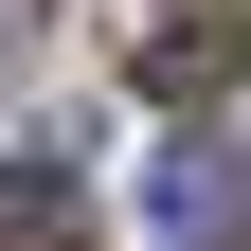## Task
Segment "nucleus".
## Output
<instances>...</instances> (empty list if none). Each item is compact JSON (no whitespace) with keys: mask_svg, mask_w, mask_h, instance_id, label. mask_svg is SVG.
<instances>
[{"mask_svg":"<svg viewBox=\"0 0 251 251\" xmlns=\"http://www.w3.org/2000/svg\"><path fill=\"white\" fill-rule=\"evenodd\" d=\"M72 233H90V179L36 162V144H0V251H72Z\"/></svg>","mask_w":251,"mask_h":251,"instance_id":"7ed1b4c3","label":"nucleus"},{"mask_svg":"<svg viewBox=\"0 0 251 251\" xmlns=\"http://www.w3.org/2000/svg\"><path fill=\"white\" fill-rule=\"evenodd\" d=\"M18 54H36V0H0V72H18Z\"/></svg>","mask_w":251,"mask_h":251,"instance_id":"20e7f679","label":"nucleus"},{"mask_svg":"<svg viewBox=\"0 0 251 251\" xmlns=\"http://www.w3.org/2000/svg\"><path fill=\"white\" fill-rule=\"evenodd\" d=\"M126 72L162 90V108H179V126H198V108H215V90H233V72H251V18H233V0H144V36H126Z\"/></svg>","mask_w":251,"mask_h":251,"instance_id":"f03ea898","label":"nucleus"},{"mask_svg":"<svg viewBox=\"0 0 251 251\" xmlns=\"http://www.w3.org/2000/svg\"><path fill=\"white\" fill-rule=\"evenodd\" d=\"M144 233L162 251H251V162L215 144V126H179L162 162H144Z\"/></svg>","mask_w":251,"mask_h":251,"instance_id":"f257e3e1","label":"nucleus"}]
</instances>
